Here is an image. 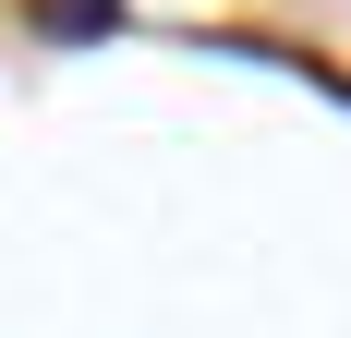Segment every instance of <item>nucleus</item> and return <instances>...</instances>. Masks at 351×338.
<instances>
[{
	"mask_svg": "<svg viewBox=\"0 0 351 338\" xmlns=\"http://www.w3.org/2000/svg\"><path fill=\"white\" fill-rule=\"evenodd\" d=\"M25 25H36V36H109L121 0H25Z\"/></svg>",
	"mask_w": 351,
	"mask_h": 338,
	"instance_id": "f257e3e1",
	"label": "nucleus"
}]
</instances>
